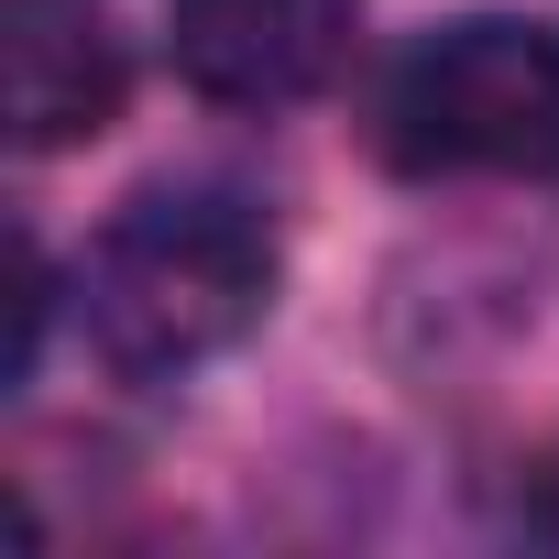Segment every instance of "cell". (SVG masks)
I'll return each mask as SVG.
<instances>
[{
	"label": "cell",
	"mask_w": 559,
	"mask_h": 559,
	"mask_svg": "<svg viewBox=\"0 0 559 559\" xmlns=\"http://www.w3.org/2000/svg\"><path fill=\"white\" fill-rule=\"evenodd\" d=\"M373 143L395 176H559V34L526 12L428 23L373 88Z\"/></svg>",
	"instance_id": "obj_2"
},
{
	"label": "cell",
	"mask_w": 559,
	"mask_h": 559,
	"mask_svg": "<svg viewBox=\"0 0 559 559\" xmlns=\"http://www.w3.org/2000/svg\"><path fill=\"white\" fill-rule=\"evenodd\" d=\"M0 99L23 154H78L121 121L132 56L99 0H0Z\"/></svg>",
	"instance_id": "obj_4"
},
{
	"label": "cell",
	"mask_w": 559,
	"mask_h": 559,
	"mask_svg": "<svg viewBox=\"0 0 559 559\" xmlns=\"http://www.w3.org/2000/svg\"><path fill=\"white\" fill-rule=\"evenodd\" d=\"M274 286H286L274 219L219 176H165L99 219V241L78 263V330L110 373L187 384L198 362H219L263 330Z\"/></svg>",
	"instance_id": "obj_1"
},
{
	"label": "cell",
	"mask_w": 559,
	"mask_h": 559,
	"mask_svg": "<svg viewBox=\"0 0 559 559\" xmlns=\"http://www.w3.org/2000/svg\"><path fill=\"white\" fill-rule=\"evenodd\" d=\"M352 0H176L165 56L209 110H297L352 67Z\"/></svg>",
	"instance_id": "obj_3"
}]
</instances>
